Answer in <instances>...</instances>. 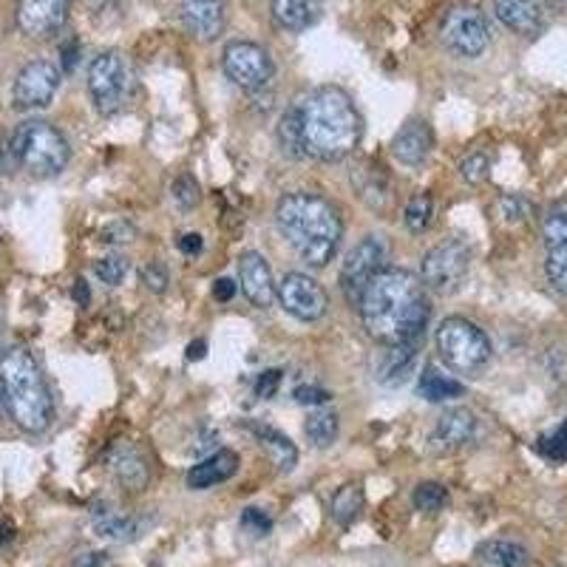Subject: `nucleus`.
I'll return each instance as SVG.
<instances>
[{
	"label": "nucleus",
	"instance_id": "obj_1",
	"mask_svg": "<svg viewBox=\"0 0 567 567\" xmlns=\"http://www.w3.org/2000/svg\"><path fill=\"white\" fill-rule=\"evenodd\" d=\"M363 140V120L352 97L338 85L307 91L278 120V142L284 154L303 159L341 162L354 154Z\"/></svg>",
	"mask_w": 567,
	"mask_h": 567
},
{
	"label": "nucleus",
	"instance_id": "obj_2",
	"mask_svg": "<svg viewBox=\"0 0 567 567\" xmlns=\"http://www.w3.org/2000/svg\"><path fill=\"white\" fill-rule=\"evenodd\" d=\"M363 329L381 347L423 343L432 318V301L420 276L403 267H383L363 287L358 301Z\"/></svg>",
	"mask_w": 567,
	"mask_h": 567
},
{
	"label": "nucleus",
	"instance_id": "obj_3",
	"mask_svg": "<svg viewBox=\"0 0 567 567\" xmlns=\"http://www.w3.org/2000/svg\"><path fill=\"white\" fill-rule=\"evenodd\" d=\"M276 225L284 241L312 270L327 267L336 258L343 236V221L336 205L318 194H287L276 207Z\"/></svg>",
	"mask_w": 567,
	"mask_h": 567
},
{
	"label": "nucleus",
	"instance_id": "obj_4",
	"mask_svg": "<svg viewBox=\"0 0 567 567\" xmlns=\"http://www.w3.org/2000/svg\"><path fill=\"white\" fill-rule=\"evenodd\" d=\"M0 400L20 432L43 434L52 425V389L45 383L38 358L27 347H9L0 352Z\"/></svg>",
	"mask_w": 567,
	"mask_h": 567
},
{
	"label": "nucleus",
	"instance_id": "obj_5",
	"mask_svg": "<svg viewBox=\"0 0 567 567\" xmlns=\"http://www.w3.org/2000/svg\"><path fill=\"white\" fill-rule=\"evenodd\" d=\"M9 156L18 168H23L34 179H52L69 168L71 148L52 123L27 120L9 136Z\"/></svg>",
	"mask_w": 567,
	"mask_h": 567
},
{
	"label": "nucleus",
	"instance_id": "obj_6",
	"mask_svg": "<svg viewBox=\"0 0 567 567\" xmlns=\"http://www.w3.org/2000/svg\"><path fill=\"white\" fill-rule=\"evenodd\" d=\"M437 349L445 367L454 372H480L491 361V341L483 329L468 318H445L437 329Z\"/></svg>",
	"mask_w": 567,
	"mask_h": 567
},
{
	"label": "nucleus",
	"instance_id": "obj_7",
	"mask_svg": "<svg viewBox=\"0 0 567 567\" xmlns=\"http://www.w3.org/2000/svg\"><path fill=\"white\" fill-rule=\"evenodd\" d=\"M131 85H134V74H131L128 60L120 52H103L91 60L89 65V94L94 109L103 116H114L116 111H123L131 97Z\"/></svg>",
	"mask_w": 567,
	"mask_h": 567
},
{
	"label": "nucleus",
	"instance_id": "obj_8",
	"mask_svg": "<svg viewBox=\"0 0 567 567\" xmlns=\"http://www.w3.org/2000/svg\"><path fill=\"white\" fill-rule=\"evenodd\" d=\"M468 267L471 247L457 236H452V239H443L425 252L423 267H420V281H423L425 290L437 292V296H452L463 287Z\"/></svg>",
	"mask_w": 567,
	"mask_h": 567
},
{
	"label": "nucleus",
	"instance_id": "obj_9",
	"mask_svg": "<svg viewBox=\"0 0 567 567\" xmlns=\"http://www.w3.org/2000/svg\"><path fill=\"white\" fill-rule=\"evenodd\" d=\"M221 69L239 89L258 91L270 83L276 65L265 45L250 43V40H230L221 52Z\"/></svg>",
	"mask_w": 567,
	"mask_h": 567
},
{
	"label": "nucleus",
	"instance_id": "obj_10",
	"mask_svg": "<svg viewBox=\"0 0 567 567\" xmlns=\"http://www.w3.org/2000/svg\"><path fill=\"white\" fill-rule=\"evenodd\" d=\"M383 261H386V241L381 236H367V239H361L347 252L338 281H341L343 298L349 301V307L358 310L363 287L372 281L374 272L383 270Z\"/></svg>",
	"mask_w": 567,
	"mask_h": 567
},
{
	"label": "nucleus",
	"instance_id": "obj_11",
	"mask_svg": "<svg viewBox=\"0 0 567 567\" xmlns=\"http://www.w3.org/2000/svg\"><path fill=\"white\" fill-rule=\"evenodd\" d=\"M440 38L460 58H480L491 43V29L477 7H454L445 14Z\"/></svg>",
	"mask_w": 567,
	"mask_h": 567
},
{
	"label": "nucleus",
	"instance_id": "obj_12",
	"mask_svg": "<svg viewBox=\"0 0 567 567\" xmlns=\"http://www.w3.org/2000/svg\"><path fill=\"white\" fill-rule=\"evenodd\" d=\"M63 80V69L52 60H32L20 69L12 85V105L18 111H38L52 103Z\"/></svg>",
	"mask_w": 567,
	"mask_h": 567
},
{
	"label": "nucleus",
	"instance_id": "obj_13",
	"mask_svg": "<svg viewBox=\"0 0 567 567\" xmlns=\"http://www.w3.org/2000/svg\"><path fill=\"white\" fill-rule=\"evenodd\" d=\"M276 298L281 301L284 312H290L301 323L321 321L329 310L327 290L307 272H287L284 281L278 284Z\"/></svg>",
	"mask_w": 567,
	"mask_h": 567
},
{
	"label": "nucleus",
	"instance_id": "obj_14",
	"mask_svg": "<svg viewBox=\"0 0 567 567\" xmlns=\"http://www.w3.org/2000/svg\"><path fill=\"white\" fill-rule=\"evenodd\" d=\"M14 18L29 38H49L69 20V0H20Z\"/></svg>",
	"mask_w": 567,
	"mask_h": 567
},
{
	"label": "nucleus",
	"instance_id": "obj_15",
	"mask_svg": "<svg viewBox=\"0 0 567 567\" xmlns=\"http://www.w3.org/2000/svg\"><path fill=\"white\" fill-rule=\"evenodd\" d=\"M239 284L247 301H250L252 307H258V310H267V307H272V301H276L278 284L276 278H272L270 265H267V258L261 256V252H241Z\"/></svg>",
	"mask_w": 567,
	"mask_h": 567
},
{
	"label": "nucleus",
	"instance_id": "obj_16",
	"mask_svg": "<svg viewBox=\"0 0 567 567\" xmlns=\"http://www.w3.org/2000/svg\"><path fill=\"white\" fill-rule=\"evenodd\" d=\"M545 272L559 296H567V213H550L545 219Z\"/></svg>",
	"mask_w": 567,
	"mask_h": 567
},
{
	"label": "nucleus",
	"instance_id": "obj_17",
	"mask_svg": "<svg viewBox=\"0 0 567 567\" xmlns=\"http://www.w3.org/2000/svg\"><path fill=\"white\" fill-rule=\"evenodd\" d=\"M179 18L190 38L210 43L225 32L227 3L225 0H182Z\"/></svg>",
	"mask_w": 567,
	"mask_h": 567
},
{
	"label": "nucleus",
	"instance_id": "obj_18",
	"mask_svg": "<svg viewBox=\"0 0 567 567\" xmlns=\"http://www.w3.org/2000/svg\"><path fill=\"white\" fill-rule=\"evenodd\" d=\"M434 148V134H432V125L425 123V120H409L403 128L394 134L392 140V154L400 165H423L429 159Z\"/></svg>",
	"mask_w": 567,
	"mask_h": 567
},
{
	"label": "nucleus",
	"instance_id": "obj_19",
	"mask_svg": "<svg viewBox=\"0 0 567 567\" xmlns=\"http://www.w3.org/2000/svg\"><path fill=\"white\" fill-rule=\"evenodd\" d=\"M109 463L111 474H114L116 483L123 485L125 491H134V494L145 491V485H148L151 480V465L148 457L142 454V449H136L134 443H120L114 452H111Z\"/></svg>",
	"mask_w": 567,
	"mask_h": 567
},
{
	"label": "nucleus",
	"instance_id": "obj_20",
	"mask_svg": "<svg viewBox=\"0 0 567 567\" xmlns=\"http://www.w3.org/2000/svg\"><path fill=\"white\" fill-rule=\"evenodd\" d=\"M477 437V414L471 409H445L434 425V443L440 449H460Z\"/></svg>",
	"mask_w": 567,
	"mask_h": 567
},
{
	"label": "nucleus",
	"instance_id": "obj_21",
	"mask_svg": "<svg viewBox=\"0 0 567 567\" xmlns=\"http://www.w3.org/2000/svg\"><path fill=\"white\" fill-rule=\"evenodd\" d=\"M236 471H239V454L230 452V449H219L187 471V488L207 491L213 485L227 483Z\"/></svg>",
	"mask_w": 567,
	"mask_h": 567
},
{
	"label": "nucleus",
	"instance_id": "obj_22",
	"mask_svg": "<svg viewBox=\"0 0 567 567\" xmlns=\"http://www.w3.org/2000/svg\"><path fill=\"white\" fill-rule=\"evenodd\" d=\"M494 14L511 32L534 38L542 32V3L539 0H494Z\"/></svg>",
	"mask_w": 567,
	"mask_h": 567
},
{
	"label": "nucleus",
	"instance_id": "obj_23",
	"mask_svg": "<svg viewBox=\"0 0 567 567\" xmlns=\"http://www.w3.org/2000/svg\"><path fill=\"white\" fill-rule=\"evenodd\" d=\"M423 343H403V347H386V352L381 354L378 369H374V378L383 386H403L409 381V374L414 372V363H417V352Z\"/></svg>",
	"mask_w": 567,
	"mask_h": 567
},
{
	"label": "nucleus",
	"instance_id": "obj_24",
	"mask_svg": "<svg viewBox=\"0 0 567 567\" xmlns=\"http://www.w3.org/2000/svg\"><path fill=\"white\" fill-rule=\"evenodd\" d=\"M247 432L258 440L261 449H267L272 465H276L281 474H290V471L296 468L298 449L292 445V440L287 437V434H281L278 429H272V425H261V423H247Z\"/></svg>",
	"mask_w": 567,
	"mask_h": 567
},
{
	"label": "nucleus",
	"instance_id": "obj_25",
	"mask_svg": "<svg viewBox=\"0 0 567 567\" xmlns=\"http://www.w3.org/2000/svg\"><path fill=\"white\" fill-rule=\"evenodd\" d=\"M272 23L281 32H303L316 23V0H272Z\"/></svg>",
	"mask_w": 567,
	"mask_h": 567
},
{
	"label": "nucleus",
	"instance_id": "obj_26",
	"mask_svg": "<svg viewBox=\"0 0 567 567\" xmlns=\"http://www.w3.org/2000/svg\"><path fill=\"white\" fill-rule=\"evenodd\" d=\"M477 559L485 567H528L530 554L514 539H485L477 548Z\"/></svg>",
	"mask_w": 567,
	"mask_h": 567
},
{
	"label": "nucleus",
	"instance_id": "obj_27",
	"mask_svg": "<svg viewBox=\"0 0 567 567\" xmlns=\"http://www.w3.org/2000/svg\"><path fill=\"white\" fill-rule=\"evenodd\" d=\"M148 528V519H140V516L128 514H116V511H105V514L94 516V530L97 536L111 542H131L140 539Z\"/></svg>",
	"mask_w": 567,
	"mask_h": 567
},
{
	"label": "nucleus",
	"instance_id": "obj_28",
	"mask_svg": "<svg viewBox=\"0 0 567 567\" xmlns=\"http://www.w3.org/2000/svg\"><path fill=\"white\" fill-rule=\"evenodd\" d=\"M420 398L429 400V403H445V400H457L465 394V386L449 374L440 372L437 367H425L423 374H420L417 383Z\"/></svg>",
	"mask_w": 567,
	"mask_h": 567
},
{
	"label": "nucleus",
	"instance_id": "obj_29",
	"mask_svg": "<svg viewBox=\"0 0 567 567\" xmlns=\"http://www.w3.org/2000/svg\"><path fill=\"white\" fill-rule=\"evenodd\" d=\"M329 511H332V519H336L341 528H349V525L361 516L363 511V488L358 483L341 485L332 496V503H329Z\"/></svg>",
	"mask_w": 567,
	"mask_h": 567
},
{
	"label": "nucleus",
	"instance_id": "obj_30",
	"mask_svg": "<svg viewBox=\"0 0 567 567\" xmlns=\"http://www.w3.org/2000/svg\"><path fill=\"white\" fill-rule=\"evenodd\" d=\"M303 432H307L316 449H329L338 440V414L329 412V409H318V412L310 414Z\"/></svg>",
	"mask_w": 567,
	"mask_h": 567
},
{
	"label": "nucleus",
	"instance_id": "obj_31",
	"mask_svg": "<svg viewBox=\"0 0 567 567\" xmlns=\"http://www.w3.org/2000/svg\"><path fill=\"white\" fill-rule=\"evenodd\" d=\"M432 216H434V199L432 194H425V190L414 194L412 199L406 202V207H403V221H406V227L414 233V236L429 230Z\"/></svg>",
	"mask_w": 567,
	"mask_h": 567
},
{
	"label": "nucleus",
	"instance_id": "obj_32",
	"mask_svg": "<svg viewBox=\"0 0 567 567\" xmlns=\"http://www.w3.org/2000/svg\"><path fill=\"white\" fill-rule=\"evenodd\" d=\"M412 503L423 514H440L445 508V503H449V494H445V488L440 483H420L414 488Z\"/></svg>",
	"mask_w": 567,
	"mask_h": 567
},
{
	"label": "nucleus",
	"instance_id": "obj_33",
	"mask_svg": "<svg viewBox=\"0 0 567 567\" xmlns=\"http://www.w3.org/2000/svg\"><path fill=\"white\" fill-rule=\"evenodd\" d=\"M171 199L179 210H194L199 205V182L190 174H179L171 182Z\"/></svg>",
	"mask_w": 567,
	"mask_h": 567
},
{
	"label": "nucleus",
	"instance_id": "obj_34",
	"mask_svg": "<svg viewBox=\"0 0 567 567\" xmlns=\"http://www.w3.org/2000/svg\"><path fill=\"white\" fill-rule=\"evenodd\" d=\"M488 174H491V159L485 151H474V154L460 159V176H463L468 185H480V182L488 179Z\"/></svg>",
	"mask_w": 567,
	"mask_h": 567
},
{
	"label": "nucleus",
	"instance_id": "obj_35",
	"mask_svg": "<svg viewBox=\"0 0 567 567\" xmlns=\"http://www.w3.org/2000/svg\"><path fill=\"white\" fill-rule=\"evenodd\" d=\"M94 272L109 287H120L125 281V276H128V261L123 256H105L100 261H94Z\"/></svg>",
	"mask_w": 567,
	"mask_h": 567
},
{
	"label": "nucleus",
	"instance_id": "obj_36",
	"mask_svg": "<svg viewBox=\"0 0 567 567\" xmlns=\"http://www.w3.org/2000/svg\"><path fill=\"white\" fill-rule=\"evenodd\" d=\"M539 454H545V457L554 460V463L567 460V423L559 425L554 434L539 440Z\"/></svg>",
	"mask_w": 567,
	"mask_h": 567
},
{
	"label": "nucleus",
	"instance_id": "obj_37",
	"mask_svg": "<svg viewBox=\"0 0 567 567\" xmlns=\"http://www.w3.org/2000/svg\"><path fill=\"white\" fill-rule=\"evenodd\" d=\"M142 284H145V290H151L154 296H162V292L168 290V270L162 261H148V265L142 267Z\"/></svg>",
	"mask_w": 567,
	"mask_h": 567
},
{
	"label": "nucleus",
	"instance_id": "obj_38",
	"mask_svg": "<svg viewBox=\"0 0 567 567\" xmlns=\"http://www.w3.org/2000/svg\"><path fill=\"white\" fill-rule=\"evenodd\" d=\"M241 528L252 536H267L272 530V519L258 508H245L241 514Z\"/></svg>",
	"mask_w": 567,
	"mask_h": 567
},
{
	"label": "nucleus",
	"instance_id": "obj_39",
	"mask_svg": "<svg viewBox=\"0 0 567 567\" xmlns=\"http://www.w3.org/2000/svg\"><path fill=\"white\" fill-rule=\"evenodd\" d=\"M499 210H503L505 221H525L528 219L530 205L523 199V196L508 194V196H503V202H499Z\"/></svg>",
	"mask_w": 567,
	"mask_h": 567
},
{
	"label": "nucleus",
	"instance_id": "obj_40",
	"mask_svg": "<svg viewBox=\"0 0 567 567\" xmlns=\"http://www.w3.org/2000/svg\"><path fill=\"white\" fill-rule=\"evenodd\" d=\"M292 398H296V403H301V406H323V403L332 400V394L321 386H298L296 392H292Z\"/></svg>",
	"mask_w": 567,
	"mask_h": 567
},
{
	"label": "nucleus",
	"instance_id": "obj_41",
	"mask_svg": "<svg viewBox=\"0 0 567 567\" xmlns=\"http://www.w3.org/2000/svg\"><path fill=\"white\" fill-rule=\"evenodd\" d=\"M103 241H109V245H128V241H134V227L128 225V221H111L109 227H103Z\"/></svg>",
	"mask_w": 567,
	"mask_h": 567
},
{
	"label": "nucleus",
	"instance_id": "obj_42",
	"mask_svg": "<svg viewBox=\"0 0 567 567\" xmlns=\"http://www.w3.org/2000/svg\"><path fill=\"white\" fill-rule=\"evenodd\" d=\"M278 383H281V372H278V369H267V372L258 374L256 394H258V398L270 400L272 394L278 392Z\"/></svg>",
	"mask_w": 567,
	"mask_h": 567
},
{
	"label": "nucleus",
	"instance_id": "obj_43",
	"mask_svg": "<svg viewBox=\"0 0 567 567\" xmlns=\"http://www.w3.org/2000/svg\"><path fill=\"white\" fill-rule=\"evenodd\" d=\"M176 247H179V252H185V256H199L202 247H205V241H202L199 233H185L179 241H176Z\"/></svg>",
	"mask_w": 567,
	"mask_h": 567
},
{
	"label": "nucleus",
	"instance_id": "obj_44",
	"mask_svg": "<svg viewBox=\"0 0 567 567\" xmlns=\"http://www.w3.org/2000/svg\"><path fill=\"white\" fill-rule=\"evenodd\" d=\"M233 296H236V284L230 278H219V281L213 284V298L216 301H230Z\"/></svg>",
	"mask_w": 567,
	"mask_h": 567
},
{
	"label": "nucleus",
	"instance_id": "obj_45",
	"mask_svg": "<svg viewBox=\"0 0 567 567\" xmlns=\"http://www.w3.org/2000/svg\"><path fill=\"white\" fill-rule=\"evenodd\" d=\"M71 567H105V554H94V550H89V554H80Z\"/></svg>",
	"mask_w": 567,
	"mask_h": 567
},
{
	"label": "nucleus",
	"instance_id": "obj_46",
	"mask_svg": "<svg viewBox=\"0 0 567 567\" xmlns=\"http://www.w3.org/2000/svg\"><path fill=\"white\" fill-rule=\"evenodd\" d=\"M205 349H207L205 341L190 343V347H187V361H202V358H205Z\"/></svg>",
	"mask_w": 567,
	"mask_h": 567
},
{
	"label": "nucleus",
	"instance_id": "obj_47",
	"mask_svg": "<svg viewBox=\"0 0 567 567\" xmlns=\"http://www.w3.org/2000/svg\"><path fill=\"white\" fill-rule=\"evenodd\" d=\"M74 298H78L80 303H89V287H85L83 278H78V281H74Z\"/></svg>",
	"mask_w": 567,
	"mask_h": 567
},
{
	"label": "nucleus",
	"instance_id": "obj_48",
	"mask_svg": "<svg viewBox=\"0 0 567 567\" xmlns=\"http://www.w3.org/2000/svg\"><path fill=\"white\" fill-rule=\"evenodd\" d=\"M0 352H3V318H0Z\"/></svg>",
	"mask_w": 567,
	"mask_h": 567
}]
</instances>
